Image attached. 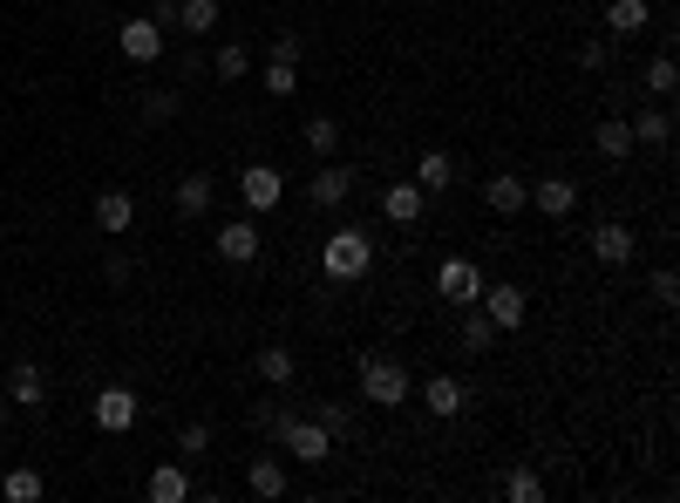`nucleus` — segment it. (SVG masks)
I'll return each mask as SVG.
<instances>
[{
    "label": "nucleus",
    "instance_id": "obj_1",
    "mask_svg": "<svg viewBox=\"0 0 680 503\" xmlns=\"http://www.w3.org/2000/svg\"><path fill=\"white\" fill-rule=\"evenodd\" d=\"M368 266H374V238H368V224H341V232L320 245V272H326V280H334V286L361 280Z\"/></svg>",
    "mask_w": 680,
    "mask_h": 503
},
{
    "label": "nucleus",
    "instance_id": "obj_2",
    "mask_svg": "<svg viewBox=\"0 0 680 503\" xmlns=\"http://www.w3.org/2000/svg\"><path fill=\"white\" fill-rule=\"evenodd\" d=\"M409 395H415L409 361H395V354H368L361 361V401H374V409H401Z\"/></svg>",
    "mask_w": 680,
    "mask_h": 503
},
{
    "label": "nucleus",
    "instance_id": "obj_3",
    "mask_svg": "<svg viewBox=\"0 0 680 503\" xmlns=\"http://www.w3.org/2000/svg\"><path fill=\"white\" fill-rule=\"evenodd\" d=\"M484 266H476V259H442L436 266V293L449 299V307H476V299H484Z\"/></svg>",
    "mask_w": 680,
    "mask_h": 503
},
{
    "label": "nucleus",
    "instance_id": "obj_4",
    "mask_svg": "<svg viewBox=\"0 0 680 503\" xmlns=\"http://www.w3.org/2000/svg\"><path fill=\"white\" fill-rule=\"evenodd\" d=\"M137 415H143V401L123 388V382L95 388V429H103V436H130V429H137Z\"/></svg>",
    "mask_w": 680,
    "mask_h": 503
},
{
    "label": "nucleus",
    "instance_id": "obj_5",
    "mask_svg": "<svg viewBox=\"0 0 680 503\" xmlns=\"http://www.w3.org/2000/svg\"><path fill=\"white\" fill-rule=\"evenodd\" d=\"M633 252H640V232L626 218H599L592 224V259L599 266H633Z\"/></svg>",
    "mask_w": 680,
    "mask_h": 503
},
{
    "label": "nucleus",
    "instance_id": "obj_6",
    "mask_svg": "<svg viewBox=\"0 0 680 503\" xmlns=\"http://www.w3.org/2000/svg\"><path fill=\"white\" fill-rule=\"evenodd\" d=\"M239 197H245V211H272L286 197V178L272 164H245V178H239Z\"/></svg>",
    "mask_w": 680,
    "mask_h": 503
},
{
    "label": "nucleus",
    "instance_id": "obj_7",
    "mask_svg": "<svg viewBox=\"0 0 680 503\" xmlns=\"http://www.w3.org/2000/svg\"><path fill=\"white\" fill-rule=\"evenodd\" d=\"M422 409H429L436 422H457L470 409V388L457 382V374H429V382H422Z\"/></svg>",
    "mask_w": 680,
    "mask_h": 503
},
{
    "label": "nucleus",
    "instance_id": "obj_8",
    "mask_svg": "<svg viewBox=\"0 0 680 503\" xmlns=\"http://www.w3.org/2000/svg\"><path fill=\"white\" fill-rule=\"evenodd\" d=\"M355 184H361L355 164H320V170H313V205H320V211H341L347 197H355Z\"/></svg>",
    "mask_w": 680,
    "mask_h": 503
},
{
    "label": "nucleus",
    "instance_id": "obj_9",
    "mask_svg": "<svg viewBox=\"0 0 680 503\" xmlns=\"http://www.w3.org/2000/svg\"><path fill=\"white\" fill-rule=\"evenodd\" d=\"M116 48H123V55H130V62H164V28H157V21H123V28H116Z\"/></svg>",
    "mask_w": 680,
    "mask_h": 503
},
{
    "label": "nucleus",
    "instance_id": "obj_10",
    "mask_svg": "<svg viewBox=\"0 0 680 503\" xmlns=\"http://www.w3.org/2000/svg\"><path fill=\"white\" fill-rule=\"evenodd\" d=\"M484 313L497 320V334H511L531 320V299H524V286H484Z\"/></svg>",
    "mask_w": 680,
    "mask_h": 503
},
{
    "label": "nucleus",
    "instance_id": "obj_11",
    "mask_svg": "<svg viewBox=\"0 0 680 503\" xmlns=\"http://www.w3.org/2000/svg\"><path fill=\"white\" fill-rule=\"evenodd\" d=\"M259 224H252V218H232V224H218V259H232V266H252V259H259Z\"/></svg>",
    "mask_w": 680,
    "mask_h": 503
},
{
    "label": "nucleus",
    "instance_id": "obj_12",
    "mask_svg": "<svg viewBox=\"0 0 680 503\" xmlns=\"http://www.w3.org/2000/svg\"><path fill=\"white\" fill-rule=\"evenodd\" d=\"M484 205H490L497 218H511V211L531 205V184H524L517 170H497V178H484Z\"/></svg>",
    "mask_w": 680,
    "mask_h": 503
},
{
    "label": "nucleus",
    "instance_id": "obj_13",
    "mask_svg": "<svg viewBox=\"0 0 680 503\" xmlns=\"http://www.w3.org/2000/svg\"><path fill=\"white\" fill-rule=\"evenodd\" d=\"M130 224H137V197H130V191H95V232L123 238Z\"/></svg>",
    "mask_w": 680,
    "mask_h": 503
},
{
    "label": "nucleus",
    "instance_id": "obj_14",
    "mask_svg": "<svg viewBox=\"0 0 680 503\" xmlns=\"http://www.w3.org/2000/svg\"><path fill=\"white\" fill-rule=\"evenodd\" d=\"M422 205H429V191H422L415 178L382 191V218H388V224H415V218H422Z\"/></svg>",
    "mask_w": 680,
    "mask_h": 503
},
{
    "label": "nucleus",
    "instance_id": "obj_15",
    "mask_svg": "<svg viewBox=\"0 0 680 503\" xmlns=\"http://www.w3.org/2000/svg\"><path fill=\"white\" fill-rule=\"evenodd\" d=\"M531 205H538L544 218H572V211H578V184H572V178H538V184H531Z\"/></svg>",
    "mask_w": 680,
    "mask_h": 503
},
{
    "label": "nucleus",
    "instance_id": "obj_16",
    "mask_svg": "<svg viewBox=\"0 0 680 503\" xmlns=\"http://www.w3.org/2000/svg\"><path fill=\"white\" fill-rule=\"evenodd\" d=\"M8 401H21V409H35V415L48 409V382H41L35 361H21V367L8 374Z\"/></svg>",
    "mask_w": 680,
    "mask_h": 503
},
{
    "label": "nucleus",
    "instance_id": "obj_17",
    "mask_svg": "<svg viewBox=\"0 0 680 503\" xmlns=\"http://www.w3.org/2000/svg\"><path fill=\"white\" fill-rule=\"evenodd\" d=\"M592 150H599V157H606V164H626V157H633V130H626V122L619 116H606V122H599V130H592Z\"/></svg>",
    "mask_w": 680,
    "mask_h": 503
},
{
    "label": "nucleus",
    "instance_id": "obj_18",
    "mask_svg": "<svg viewBox=\"0 0 680 503\" xmlns=\"http://www.w3.org/2000/svg\"><path fill=\"white\" fill-rule=\"evenodd\" d=\"M245 490H252V496H286V463H280V456H252Z\"/></svg>",
    "mask_w": 680,
    "mask_h": 503
},
{
    "label": "nucleus",
    "instance_id": "obj_19",
    "mask_svg": "<svg viewBox=\"0 0 680 503\" xmlns=\"http://www.w3.org/2000/svg\"><path fill=\"white\" fill-rule=\"evenodd\" d=\"M184 496H191L184 463H157V469H150V503H184Z\"/></svg>",
    "mask_w": 680,
    "mask_h": 503
},
{
    "label": "nucleus",
    "instance_id": "obj_20",
    "mask_svg": "<svg viewBox=\"0 0 680 503\" xmlns=\"http://www.w3.org/2000/svg\"><path fill=\"white\" fill-rule=\"evenodd\" d=\"M606 28H613V35H646V28H653V8H646V0H613V8H606Z\"/></svg>",
    "mask_w": 680,
    "mask_h": 503
},
{
    "label": "nucleus",
    "instance_id": "obj_21",
    "mask_svg": "<svg viewBox=\"0 0 680 503\" xmlns=\"http://www.w3.org/2000/svg\"><path fill=\"white\" fill-rule=\"evenodd\" d=\"M211 75H218V82H245V75H252V48L245 41H224L218 55H211Z\"/></svg>",
    "mask_w": 680,
    "mask_h": 503
},
{
    "label": "nucleus",
    "instance_id": "obj_22",
    "mask_svg": "<svg viewBox=\"0 0 680 503\" xmlns=\"http://www.w3.org/2000/svg\"><path fill=\"white\" fill-rule=\"evenodd\" d=\"M252 367H259L266 388H286L293 382V347H259V361H252Z\"/></svg>",
    "mask_w": 680,
    "mask_h": 503
},
{
    "label": "nucleus",
    "instance_id": "obj_23",
    "mask_svg": "<svg viewBox=\"0 0 680 503\" xmlns=\"http://www.w3.org/2000/svg\"><path fill=\"white\" fill-rule=\"evenodd\" d=\"M463 347H470V354H490V347H497V320H490L484 307L463 313Z\"/></svg>",
    "mask_w": 680,
    "mask_h": 503
},
{
    "label": "nucleus",
    "instance_id": "obj_24",
    "mask_svg": "<svg viewBox=\"0 0 680 503\" xmlns=\"http://www.w3.org/2000/svg\"><path fill=\"white\" fill-rule=\"evenodd\" d=\"M449 178H457V164H449L442 150H422V164H415V184H422V191H449Z\"/></svg>",
    "mask_w": 680,
    "mask_h": 503
},
{
    "label": "nucleus",
    "instance_id": "obj_25",
    "mask_svg": "<svg viewBox=\"0 0 680 503\" xmlns=\"http://www.w3.org/2000/svg\"><path fill=\"white\" fill-rule=\"evenodd\" d=\"M48 483H41V469H8V476H0V496H8V503H35Z\"/></svg>",
    "mask_w": 680,
    "mask_h": 503
},
{
    "label": "nucleus",
    "instance_id": "obj_26",
    "mask_svg": "<svg viewBox=\"0 0 680 503\" xmlns=\"http://www.w3.org/2000/svg\"><path fill=\"white\" fill-rule=\"evenodd\" d=\"M313 422H320V429L334 436V442H341V436H355V409H347V401H313Z\"/></svg>",
    "mask_w": 680,
    "mask_h": 503
},
{
    "label": "nucleus",
    "instance_id": "obj_27",
    "mask_svg": "<svg viewBox=\"0 0 680 503\" xmlns=\"http://www.w3.org/2000/svg\"><path fill=\"white\" fill-rule=\"evenodd\" d=\"M626 130H633V143H667V137H673V116H667V109H640Z\"/></svg>",
    "mask_w": 680,
    "mask_h": 503
},
{
    "label": "nucleus",
    "instance_id": "obj_28",
    "mask_svg": "<svg viewBox=\"0 0 680 503\" xmlns=\"http://www.w3.org/2000/svg\"><path fill=\"white\" fill-rule=\"evenodd\" d=\"M178 211H184V218H197V211H211V178H205V170H191V178L178 184Z\"/></svg>",
    "mask_w": 680,
    "mask_h": 503
},
{
    "label": "nucleus",
    "instance_id": "obj_29",
    "mask_svg": "<svg viewBox=\"0 0 680 503\" xmlns=\"http://www.w3.org/2000/svg\"><path fill=\"white\" fill-rule=\"evenodd\" d=\"M178 28H184V35H211V28H218V0H184V8H178Z\"/></svg>",
    "mask_w": 680,
    "mask_h": 503
},
{
    "label": "nucleus",
    "instance_id": "obj_30",
    "mask_svg": "<svg viewBox=\"0 0 680 503\" xmlns=\"http://www.w3.org/2000/svg\"><path fill=\"white\" fill-rule=\"evenodd\" d=\"M299 137H307V150H313V157H334V150H341V122H334V116H313Z\"/></svg>",
    "mask_w": 680,
    "mask_h": 503
},
{
    "label": "nucleus",
    "instance_id": "obj_31",
    "mask_svg": "<svg viewBox=\"0 0 680 503\" xmlns=\"http://www.w3.org/2000/svg\"><path fill=\"white\" fill-rule=\"evenodd\" d=\"M503 496H511V503H538L544 496V476L538 469H511V476H503Z\"/></svg>",
    "mask_w": 680,
    "mask_h": 503
},
{
    "label": "nucleus",
    "instance_id": "obj_32",
    "mask_svg": "<svg viewBox=\"0 0 680 503\" xmlns=\"http://www.w3.org/2000/svg\"><path fill=\"white\" fill-rule=\"evenodd\" d=\"M259 82H266V95H293L299 89V62H266Z\"/></svg>",
    "mask_w": 680,
    "mask_h": 503
},
{
    "label": "nucleus",
    "instance_id": "obj_33",
    "mask_svg": "<svg viewBox=\"0 0 680 503\" xmlns=\"http://www.w3.org/2000/svg\"><path fill=\"white\" fill-rule=\"evenodd\" d=\"M646 293L660 299V307H680V272L673 266H653V280H646Z\"/></svg>",
    "mask_w": 680,
    "mask_h": 503
},
{
    "label": "nucleus",
    "instance_id": "obj_34",
    "mask_svg": "<svg viewBox=\"0 0 680 503\" xmlns=\"http://www.w3.org/2000/svg\"><path fill=\"white\" fill-rule=\"evenodd\" d=\"M673 82H680L673 55H653V62H646V89H653V95H673Z\"/></svg>",
    "mask_w": 680,
    "mask_h": 503
},
{
    "label": "nucleus",
    "instance_id": "obj_35",
    "mask_svg": "<svg viewBox=\"0 0 680 503\" xmlns=\"http://www.w3.org/2000/svg\"><path fill=\"white\" fill-rule=\"evenodd\" d=\"M170 116H178V95H170V89H150V95H143V122H170Z\"/></svg>",
    "mask_w": 680,
    "mask_h": 503
},
{
    "label": "nucleus",
    "instance_id": "obj_36",
    "mask_svg": "<svg viewBox=\"0 0 680 503\" xmlns=\"http://www.w3.org/2000/svg\"><path fill=\"white\" fill-rule=\"evenodd\" d=\"M178 449H184V456H205V449H211V429H205V422H184V429H178Z\"/></svg>",
    "mask_w": 680,
    "mask_h": 503
},
{
    "label": "nucleus",
    "instance_id": "obj_37",
    "mask_svg": "<svg viewBox=\"0 0 680 503\" xmlns=\"http://www.w3.org/2000/svg\"><path fill=\"white\" fill-rule=\"evenodd\" d=\"M606 62H613V41H599V35H592L586 48H578V68H606Z\"/></svg>",
    "mask_w": 680,
    "mask_h": 503
},
{
    "label": "nucleus",
    "instance_id": "obj_38",
    "mask_svg": "<svg viewBox=\"0 0 680 503\" xmlns=\"http://www.w3.org/2000/svg\"><path fill=\"white\" fill-rule=\"evenodd\" d=\"M299 55H307V41H299V35H272V62H299Z\"/></svg>",
    "mask_w": 680,
    "mask_h": 503
},
{
    "label": "nucleus",
    "instance_id": "obj_39",
    "mask_svg": "<svg viewBox=\"0 0 680 503\" xmlns=\"http://www.w3.org/2000/svg\"><path fill=\"white\" fill-rule=\"evenodd\" d=\"M178 8H184V0H157V8H150V21L164 28V21H178Z\"/></svg>",
    "mask_w": 680,
    "mask_h": 503
},
{
    "label": "nucleus",
    "instance_id": "obj_40",
    "mask_svg": "<svg viewBox=\"0 0 680 503\" xmlns=\"http://www.w3.org/2000/svg\"><path fill=\"white\" fill-rule=\"evenodd\" d=\"M0 436H8V401H0Z\"/></svg>",
    "mask_w": 680,
    "mask_h": 503
}]
</instances>
